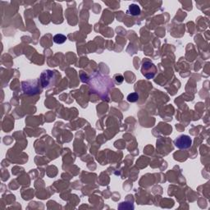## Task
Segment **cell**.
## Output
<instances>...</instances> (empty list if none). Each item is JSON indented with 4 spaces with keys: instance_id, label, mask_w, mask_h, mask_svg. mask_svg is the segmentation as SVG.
Wrapping results in <instances>:
<instances>
[{
    "instance_id": "5b68a950",
    "label": "cell",
    "mask_w": 210,
    "mask_h": 210,
    "mask_svg": "<svg viewBox=\"0 0 210 210\" xmlns=\"http://www.w3.org/2000/svg\"><path fill=\"white\" fill-rule=\"evenodd\" d=\"M53 42L57 44V45H62V44H63V43L66 42L67 37L66 35H64L62 34H57L53 36Z\"/></svg>"
},
{
    "instance_id": "7a4b0ae2",
    "label": "cell",
    "mask_w": 210,
    "mask_h": 210,
    "mask_svg": "<svg viewBox=\"0 0 210 210\" xmlns=\"http://www.w3.org/2000/svg\"><path fill=\"white\" fill-rule=\"evenodd\" d=\"M174 144L176 148L180 149H187L191 148L192 144V140L189 136L180 135L174 140Z\"/></svg>"
},
{
    "instance_id": "3957f363",
    "label": "cell",
    "mask_w": 210,
    "mask_h": 210,
    "mask_svg": "<svg viewBox=\"0 0 210 210\" xmlns=\"http://www.w3.org/2000/svg\"><path fill=\"white\" fill-rule=\"evenodd\" d=\"M53 77H54V72H51V71H45L43 72L40 76V81H41V85H42L43 87H47V85H49V81L50 79L49 78H53Z\"/></svg>"
},
{
    "instance_id": "6da1fadb",
    "label": "cell",
    "mask_w": 210,
    "mask_h": 210,
    "mask_svg": "<svg viewBox=\"0 0 210 210\" xmlns=\"http://www.w3.org/2000/svg\"><path fill=\"white\" fill-rule=\"evenodd\" d=\"M141 72L143 76L146 77L147 79H152L154 77L156 72H157V68L156 66L153 62H151L149 60H144L142 62V67H141Z\"/></svg>"
},
{
    "instance_id": "8992f818",
    "label": "cell",
    "mask_w": 210,
    "mask_h": 210,
    "mask_svg": "<svg viewBox=\"0 0 210 210\" xmlns=\"http://www.w3.org/2000/svg\"><path fill=\"white\" fill-rule=\"evenodd\" d=\"M139 100V94L137 93H132L127 96L128 102L135 103Z\"/></svg>"
},
{
    "instance_id": "277c9868",
    "label": "cell",
    "mask_w": 210,
    "mask_h": 210,
    "mask_svg": "<svg viewBox=\"0 0 210 210\" xmlns=\"http://www.w3.org/2000/svg\"><path fill=\"white\" fill-rule=\"evenodd\" d=\"M127 13L129 14H131L132 16H138L140 14V7L138 6L136 3H133V4H131L129 6V8H128Z\"/></svg>"
},
{
    "instance_id": "52a82bcc",
    "label": "cell",
    "mask_w": 210,
    "mask_h": 210,
    "mask_svg": "<svg viewBox=\"0 0 210 210\" xmlns=\"http://www.w3.org/2000/svg\"><path fill=\"white\" fill-rule=\"evenodd\" d=\"M115 81H117V83L120 84V83L123 82V81H124V78H123V77L122 76H121V75H117V76L115 77Z\"/></svg>"
}]
</instances>
